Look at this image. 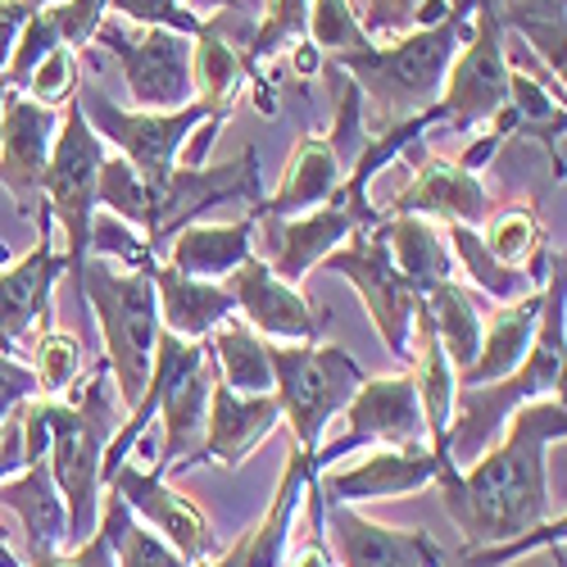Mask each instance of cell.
Returning <instances> with one entry per match:
<instances>
[{"label":"cell","mask_w":567,"mask_h":567,"mask_svg":"<svg viewBox=\"0 0 567 567\" xmlns=\"http://www.w3.org/2000/svg\"><path fill=\"white\" fill-rule=\"evenodd\" d=\"M567 436V409L563 395L532 400L513 409L504 422V436L491 454H482L472 467L436 472V486L445 499V513L463 532V549H486L517 536H532L549 523V482H545V454L554 441Z\"/></svg>","instance_id":"obj_1"},{"label":"cell","mask_w":567,"mask_h":567,"mask_svg":"<svg viewBox=\"0 0 567 567\" xmlns=\"http://www.w3.org/2000/svg\"><path fill=\"white\" fill-rule=\"evenodd\" d=\"M477 6L482 0H454V6L427 28H413L395 41H386V45L372 41L368 51L327 60L363 91L368 136L386 132V127H395V123H404L422 110H432L441 101L445 73L458 55V45L467 41V23H472V10Z\"/></svg>","instance_id":"obj_2"},{"label":"cell","mask_w":567,"mask_h":567,"mask_svg":"<svg viewBox=\"0 0 567 567\" xmlns=\"http://www.w3.org/2000/svg\"><path fill=\"white\" fill-rule=\"evenodd\" d=\"M567 277H563V255L549 259L545 272V300H540V322L527 359L508 377L491 386H458L454 391V413H450V463L454 472L472 467L482 454H491L504 436V422L513 409H523L545 395H563V368H567Z\"/></svg>","instance_id":"obj_3"},{"label":"cell","mask_w":567,"mask_h":567,"mask_svg":"<svg viewBox=\"0 0 567 567\" xmlns=\"http://www.w3.org/2000/svg\"><path fill=\"white\" fill-rule=\"evenodd\" d=\"M69 400H45V427H51V450H45V467H51V482L64 499L69 513V549H78L82 540H91L101 523V463H105V445L118 432V395L110 382L105 359L91 368L86 377L64 391Z\"/></svg>","instance_id":"obj_4"},{"label":"cell","mask_w":567,"mask_h":567,"mask_svg":"<svg viewBox=\"0 0 567 567\" xmlns=\"http://www.w3.org/2000/svg\"><path fill=\"white\" fill-rule=\"evenodd\" d=\"M155 264L146 268H118L110 259L86 255L78 268V300L96 313L101 341H105V368L118 404L132 413L151 377V354L159 337V300H155Z\"/></svg>","instance_id":"obj_5"},{"label":"cell","mask_w":567,"mask_h":567,"mask_svg":"<svg viewBox=\"0 0 567 567\" xmlns=\"http://www.w3.org/2000/svg\"><path fill=\"white\" fill-rule=\"evenodd\" d=\"M268 363H272V395L281 409V422L291 427L296 450L313 463L332 417L346 413L354 400L363 368L341 350V346H281L268 341Z\"/></svg>","instance_id":"obj_6"},{"label":"cell","mask_w":567,"mask_h":567,"mask_svg":"<svg viewBox=\"0 0 567 567\" xmlns=\"http://www.w3.org/2000/svg\"><path fill=\"white\" fill-rule=\"evenodd\" d=\"M214 382H218V368L209 359V346L182 341L159 327L155 354H151V377H146V391H155V400H159L155 413L164 417V450L155 463L159 477H173V472H182L186 463H200Z\"/></svg>","instance_id":"obj_7"},{"label":"cell","mask_w":567,"mask_h":567,"mask_svg":"<svg viewBox=\"0 0 567 567\" xmlns=\"http://www.w3.org/2000/svg\"><path fill=\"white\" fill-rule=\"evenodd\" d=\"M73 101L82 105V114H86L91 127H96V136H101V141H114L118 155L136 168L141 182H146L151 205H155V196L164 192L168 173L177 168V155H182L186 141H192V132H196L205 118L218 114V110H209L205 101H192L186 110H173V114L118 110L96 82H82V78H78ZM218 118H223V114H218Z\"/></svg>","instance_id":"obj_8"},{"label":"cell","mask_w":567,"mask_h":567,"mask_svg":"<svg viewBox=\"0 0 567 567\" xmlns=\"http://www.w3.org/2000/svg\"><path fill=\"white\" fill-rule=\"evenodd\" d=\"M105 164V141L86 123L82 105L69 101L60 114V136L51 151V168L41 182V209L51 223L64 227V268L78 277V268L91 255V218H96V182Z\"/></svg>","instance_id":"obj_9"},{"label":"cell","mask_w":567,"mask_h":567,"mask_svg":"<svg viewBox=\"0 0 567 567\" xmlns=\"http://www.w3.org/2000/svg\"><path fill=\"white\" fill-rule=\"evenodd\" d=\"M96 45L118 60L127 82V105L141 114H173L196 101L192 78V37L168 28H123L101 23Z\"/></svg>","instance_id":"obj_10"},{"label":"cell","mask_w":567,"mask_h":567,"mask_svg":"<svg viewBox=\"0 0 567 567\" xmlns=\"http://www.w3.org/2000/svg\"><path fill=\"white\" fill-rule=\"evenodd\" d=\"M508 101V64H504V23L495 14V0H482L472 10L467 41L458 45V55L445 73L441 86V123L450 132H477L491 123Z\"/></svg>","instance_id":"obj_11"},{"label":"cell","mask_w":567,"mask_h":567,"mask_svg":"<svg viewBox=\"0 0 567 567\" xmlns=\"http://www.w3.org/2000/svg\"><path fill=\"white\" fill-rule=\"evenodd\" d=\"M327 272H341L350 287L359 291L372 327L382 332L386 350L409 363L413 346V313H417V291L400 277V268L391 264V246H386V223H377L368 231H354L346 246H337L332 255L322 259Z\"/></svg>","instance_id":"obj_12"},{"label":"cell","mask_w":567,"mask_h":567,"mask_svg":"<svg viewBox=\"0 0 567 567\" xmlns=\"http://www.w3.org/2000/svg\"><path fill=\"white\" fill-rule=\"evenodd\" d=\"M227 200H246L259 205L264 200V182H259V155L246 146L231 164H177L164 182V192L151 205L146 218V246L159 250L168 246L182 227H192L200 214L227 205Z\"/></svg>","instance_id":"obj_13"},{"label":"cell","mask_w":567,"mask_h":567,"mask_svg":"<svg viewBox=\"0 0 567 567\" xmlns=\"http://www.w3.org/2000/svg\"><path fill=\"white\" fill-rule=\"evenodd\" d=\"M359 445H382V450L427 445V422H422V404H417V386L409 368L395 377H363L354 400L346 404V436L322 441L313 472H327Z\"/></svg>","instance_id":"obj_14"},{"label":"cell","mask_w":567,"mask_h":567,"mask_svg":"<svg viewBox=\"0 0 567 567\" xmlns=\"http://www.w3.org/2000/svg\"><path fill=\"white\" fill-rule=\"evenodd\" d=\"M223 287L236 305V318H246L264 341H281V346H313L332 313L322 305H313L300 287L281 281L259 255H250L236 272L223 277Z\"/></svg>","instance_id":"obj_15"},{"label":"cell","mask_w":567,"mask_h":567,"mask_svg":"<svg viewBox=\"0 0 567 567\" xmlns=\"http://www.w3.org/2000/svg\"><path fill=\"white\" fill-rule=\"evenodd\" d=\"M64 272V250L51 246V214L37 209V246L0 268V337L14 350H32L37 337L55 327V281Z\"/></svg>","instance_id":"obj_16"},{"label":"cell","mask_w":567,"mask_h":567,"mask_svg":"<svg viewBox=\"0 0 567 567\" xmlns=\"http://www.w3.org/2000/svg\"><path fill=\"white\" fill-rule=\"evenodd\" d=\"M60 136V110L28 101L23 91L0 96V186L14 196L23 218L41 209V182L51 168V151Z\"/></svg>","instance_id":"obj_17"},{"label":"cell","mask_w":567,"mask_h":567,"mask_svg":"<svg viewBox=\"0 0 567 567\" xmlns=\"http://www.w3.org/2000/svg\"><path fill=\"white\" fill-rule=\"evenodd\" d=\"M105 491H114L132 513L146 517V523L159 532V540H164L168 549H177L192 567H200V563H209V558L218 554L214 532H209V517H205L192 499H182V495L168 486V477H159L155 467H132V463H123L114 477L105 482Z\"/></svg>","instance_id":"obj_18"},{"label":"cell","mask_w":567,"mask_h":567,"mask_svg":"<svg viewBox=\"0 0 567 567\" xmlns=\"http://www.w3.org/2000/svg\"><path fill=\"white\" fill-rule=\"evenodd\" d=\"M322 540H332L341 567H445V549L427 532L372 523L354 504H322Z\"/></svg>","instance_id":"obj_19"},{"label":"cell","mask_w":567,"mask_h":567,"mask_svg":"<svg viewBox=\"0 0 567 567\" xmlns=\"http://www.w3.org/2000/svg\"><path fill=\"white\" fill-rule=\"evenodd\" d=\"M377 209H382V218L409 214V218H427L445 227H486V218L495 214V200L486 192V182L458 159H427L404 192L391 196V205H377Z\"/></svg>","instance_id":"obj_20"},{"label":"cell","mask_w":567,"mask_h":567,"mask_svg":"<svg viewBox=\"0 0 567 567\" xmlns=\"http://www.w3.org/2000/svg\"><path fill=\"white\" fill-rule=\"evenodd\" d=\"M359 227L354 218L327 200L309 214H296V218H259V231H255V246L264 250L259 259L281 277V281H305L327 255H332L341 241H350Z\"/></svg>","instance_id":"obj_21"},{"label":"cell","mask_w":567,"mask_h":567,"mask_svg":"<svg viewBox=\"0 0 567 567\" xmlns=\"http://www.w3.org/2000/svg\"><path fill=\"white\" fill-rule=\"evenodd\" d=\"M436 482V458L427 445L409 450H372L359 467L346 472H318V499L322 504H363V499H400Z\"/></svg>","instance_id":"obj_22"},{"label":"cell","mask_w":567,"mask_h":567,"mask_svg":"<svg viewBox=\"0 0 567 567\" xmlns=\"http://www.w3.org/2000/svg\"><path fill=\"white\" fill-rule=\"evenodd\" d=\"M318 477L313 463L291 445V458H287V472L277 482V495L268 504V513L259 523L236 540L227 554H214L209 563L200 567H287V545H291V527H296V513L305 504V491L309 482Z\"/></svg>","instance_id":"obj_23"},{"label":"cell","mask_w":567,"mask_h":567,"mask_svg":"<svg viewBox=\"0 0 567 567\" xmlns=\"http://www.w3.org/2000/svg\"><path fill=\"white\" fill-rule=\"evenodd\" d=\"M277 422H281L277 395H236L223 382H214L209 413H205L200 463H218V467L246 463L255 454V445L277 432Z\"/></svg>","instance_id":"obj_24"},{"label":"cell","mask_w":567,"mask_h":567,"mask_svg":"<svg viewBox=\"0 0 567 567\" xmlns=\"http://www.w3.org/2000/svg\"><path fill=\"white\" fill-rule=\"evenodd\" d=\"M255 231H259V214L250 209L236 223H192L182 227L168 241V268H177L182 277H200V281H223L227 272H236L250 255H255Z\"/></svg>","instance_id":"obj_25"},{"label":"cell","mask_w":567,"mask_h":567,"mask_svg":"<svg viewBox=\"0 0 567 567\" xmlns=\"http://www.w3.org/2000/svg\"><path fill=\"white\" fill-rule=\"evenodd\" d=\"M0 508H10L19 523H23V540H28V558H45V554H60L69 549V513L64 499L51 482V467L28 463L23 472L0 482Z\"/></svg>","instance_id":"obj_26"},{"label":"cell","mask_w":567,"mask_h":567,"mask_svg":"<svg viewBox=\"0 0 567 567\" xmlns=\"http://www.w3.org/2000/svg\"><path fill=\"white\" fill-rule=\"evenodd\" d=\"M346 182V168L337 164L327 136H300L296 151L287 159V173H281V186L272 196H264L259 205H250L259 218H296V214H309L318 205H327L337 196V186Z\"/></svg>","instance_id":"obj_27"},{"label":"cell","mask_w":567,"mask_h":567,"mask_svg":"<svg viewBox=\"0 0 567 567\" xmlns=\"http://www.w3.org/2000/svg\"><path fill=\"white\" fill-rule=\"evenodd\" d=\"M155 300H159V327L182 341H209L218 322L236 313L231 296L223 281H200V277H182L164 259H155Z\"/></svg>","instance_id":"obj_28"},{"label":"cell","mask_w":567,"mask_h":567,"mask_svg":"<svg viewBox=\"0 0 567 567\" xmlns=\"http://www.w3.org/2000/svg\"><path fill=\"white\" fill-rule=\"evenodd\" d=\"M540 300H545V287L513 305H499L491 322H482V350L472 359V368L458 377V386H491L527 359L536 322H540Z\"/></svg>","instance_id":"obj_29"},{"label":"cell","mask_w":567,"mask_h":567,"mask_svg":"<svg viewBox=\"0 0 567 567\" xmlns=\"http://www.w3.org/2000/svg\"><path fill=\"white\" fill-rule=\"evenodd\" d=\"M450 259L463 264V277L477 287V296L495 300V305H513L532 291L545 287V272H549V259L554 250H536V259L527 268H504L499 259H491V250L482 246V231L477 227H450Z\"/></svg>","instance_id":"obj_30"},{"label":"cell","mask_w":567,"mask_h":567,"mask_svg":"<svg viewBox=\"0 0 567 567\" xmlns=\"http://www.w3.org/2000/svg\"><path fill=\"white\" fill-rule=\"evenodd\" d=\"M209 359L218 368V382L236 395H272V363L268 341L255 332L246 318H227L209 332Z\"/></svg>","instance_id":"obj_31"},{"label":"cell","mask_w":567,"mask_h":567,"mask_svg":"<svg viewBox=\"0 0 567 567\" xmlns=\"http://www.w3.org/2000/svg\"><path fill=\"white\" fill-rule=\"evenodd\" d=\"M422 309L432 318V332H436L454 377H463L482 350V300L450 277V281H436V287L422 296Z\"/></svg>","instance_id":"obj_32"},{"label":"cell","mask_w":567,"mask_h":567,"mask_svg":"<svg viewBox=\"0 0 567 567\" xmlns=\"http://www.w3.org/2000/svg\"><path fill=\"white\" fill-rule=\"evenodd\" d=\"M386 223V246H391V264L400 268V277L417 291V300L427 296L436 281H450L454 277V259H450V246L441 241L436 223L427 218H382Z\"/></svg>","instance_id":"obj_33"},{"label":"cell","mask_w":567,"mask_h":567,"mask_svg":"<svg viewBox=\"0 0 567 567\" xmlns=\"http://www.w3.org/2000/svg\"><path fill=\"white\" fill-rule=\"evenodd\" d=\"M504 32H513L527 51L563 78V0H495Z\"/></svg>","instance_id":"obj_34"},{"label":"cell","mask_w":567,"mask_h":567,"mask_svg":"<svg viewBox=\"0 0 567 567\" xmlns=\"http://www.w3.org/2000/svg\"><path fill=\"white\" fill-rule=\"evenodd\" d=\"M101 517L114 532V567H192L177 549H168L155 532L141 527L136 513L114 491L101 495Z\"/></svg>","instance_id":"obj_35"},{"label":"cell","mask_w":567,"mask_h":567,"mask_svg":"<svg viewBox=\"0 0 567 567\" xmlns=\"http://www.w3.org/2000/svg\"><path fill=\"white\" fill-rule=\"evenodd\" d=\"M482 246L491 250V259H499L504 268H527L536 259V250H545V223L536 214V205H508L495 209L486 218Z\"/></svg>","instance_id":"obj_36"},{"label":"cell","mask_w":567,"mask_h":567,"mask_svg":"<svg viewBox=\"0 0 567 567\" xmlns=\"http://www.w3.org/2000/svg\"><path fill=\"white\" fill-rule=\"evenodd\" d=\"M305 41L313 45L322 60H341V55H354V51H368V45H372V37L363 32V23H359L350 0H313Z\"/></svg>","instance_id":"obj_37"},{"label":"cell","mask_w":567,"mask_h":567,"mask_svg":"<svg viewBox=\"0 0 567 567\" xmlns=\"http://www.w3.org/2000/svg\"><path fill=\"white\" fill-rule=\"evenodd\" d=\"M309 6L313 0H259V23L250 41V64L264 73L268 60H277L287 45L305 41L309 32Z\"/></svg>","instance_id":"obj_38"},{"label":"cell","mask_w":567,"mask_h":567,"mask_svg":"<svg viewBox=\"0 0 567 567\" xmlns=\"http://www.w3.org/2000/svg\"><path fill=\"white\" fill-rule=\"evenodd\" d=\"M28 363H32V377H37V395L45 400H64V391L82 377V346L73 332H45L37 337V346L28 350Z\"/></svg>","instance_id":"obj_39"},{"label":"cell","mask_w":567,"mask_h":567,"mask_svg":"<svg viewBox=\"0 0 567 567\" xmlns=\"http://www.w3.org/2000/svg\"><path fill=\"white\" fill-rule=\"evenodd\" d=\"M322 73L332 78V86H337V123H332V132H327V146H332V155H337V164L350 173L354 168V159L363 155V146H368V123H363V91L341 73V69H332L322 60Z\"/></svg>","instance_id":"obj_40"},{"label":"cell","mask_w":567,"mask_h":567,"mask_svg":"<svg viewBox=\"0 0 567 567\" xmlns=\"http://www.w3.org/2000/svg\"><path fill=\"white\" fill-rule=\"evenodd\" d=\"M96 205H105L114 218H123L127 227L146 231V218H151V192L146 182L136 177V168L123 159V155H105L101 164V182H96Z\"/></svg>","instance_id":"obj_41"},{"label":"cell","mask_w":567,"mask_h":567,"mask_svg":"<svg viewBox=\"0 0 567 567\" xmlns=\"http://www.w3.org/2000/svg\"><path fill=\"white\" fill-rule=\"evenodd\" d=\"M454 6V0H368V10H363V32L377 41V37H404L413 28H427L436 23L445 10Z\"/></svg>","instance_id":"obj_42"},{"label":"cell","mask_w":567,"mask_h":567,"mask_svg":"<svg viewBox=\"0 0 567 567\" xmlns=\"http://www.w3.org/2000/svg\"><path fill=\"white\" fill-rule=\"evenodd\" d=\"M91 255L110 259L118 268H146V264H155V250L146 246V236H141L136 227H127L123 218H114V214L91 218Z\"/></svg>","instance_id":"obj_43"},{"label":"cell","mask_w":567,"mask_h":567,"mask_svg":"<svg viewBox=\"0 0 567 567\" xmlns=\"http://www.w3.org/2000/svg\"><path fill=\"white\" fill-rule=\"evenodd\" d=\"M110 14H118L127 28H168L192 41L205 28V19L196 10H186L182 0H110Z\"/></svg>","instance_id":"obj_44"},{"label":"cell","mask_w":567,"mask_h":567,"mask_svg":"<svg viewBox=\"0 0 567 567\" xmlns=\"http://www.w3.org/2000/svg\"><path fill=\"white\" fill-rule=\"evenodd\" d=\"M73 91H78V60H73V51L45 55V60L28 73V82H23V96L37 101V105H51V110L69 105Z\"/></svg>","instance_id":"obj_45"},{"label":"cell","mask_w":567,"mask_h":567,"mask_svg":"<svg viewBox=\"0 0 567 567\" xmlns=\"http://www.w3.org/2000/svg\"><path fill=\"white\" fill-rule=\"evenodd\" d=\"M105 14H110V0H60V6H51L64 51H86V45L96 41Z\"/></svg>","instance_id":"obj_46"},{"label":"cell","mask_w":567,"mask_h":567,"mask_svg":"<svg viewBox=\"0 0 567 567\" xmlns=\"http://www.w3.org/2000/svg\"><path fill=\"white\" fill-rule=\"evenodd\" d=\"M563 513H558V523L549 517L545 527H536L532 536H517V540H504V545H486V549H463V563L467 567H504L508 558H517V554H532V549H554L558 540H563Z\"/></svg>","instance_id":"obj_47"},{"label":"cell","mask_w":567,"mask_h":567,"mask_svg":"<svg viewBox=\"0 0 567 567\" xmlns=\"http://www.w3.org/2000/svg\"><path fill=\"white\" fill-rule=\"evenodd\" d=\"M32 395H37L32 363L19 354H0V427H6V422L19 413V404Z\"/></svg>","instance_id":"obj_48"},{"label":"cell","mask_w":567,"mask_h":567,"mask_svg":"<svg viewBox=\"0 0 567 567\" xmlns=\"http://www.w3.org/2000/svg\"><path fill=\"white\" fill-rule=\"evenodd\" d=\"M305 513H309V545L287 563V567H332V554H327V540H322V499H318V482H309V491H305V504H300Z\"/></svg>","instance_id":"obj_49"},{"label":"cell","mask_w":567,"mask_h":567,"mask_svg":"<svg viewBox=\"0 0 567 567\" xmlns=\"http://www.w3.org/2000/svg\"><path fill=\"white\" fill-rule=\"evenodd\" d=\"M19 6H23L28 14H37V10H51V6H60V0H19Z\"/></svg>","instance_id":"obj_50"},{"label":"cell","mask_w":567,"mask_h":567,"mask_svg":"<svg viewBox=\"0 0 567 567\" xmlns=\"http://www.w3.org/2000/svg\"><path fill=\"white\" fill-rule=\"evenodd\" d=\"M0 567H23V563L14 558V549H10L6 540H0Z\"/></svg>","instance_id":"obj_51"},{"label":"cell","mask_w":567,"mask_h":567,"mask_svg":"<svg viewBox=\"0 0 567 567\" xmlns=\"http://www.w3.org/2000/svg\"><path fill=\"white\" fill-rule=\"evenodd\" d=\"M0 354H19V350H14V346H10L6 337H0ZM19 359H23V354H19Z\"/></svg>","instance_id":"obj_52"},{"label":"cell","mask_w":567,"mask_h":567,"mask_svg":"<svg viewBox=\"0 0 567 567\" xmlns=\"http://www.w3.org/2000/svg\"><path fill=\"white\" fill-rule=\"evenodd\" d=\"M10 264V246H0V268H6Z\"/></svg>","instance_id":"obj_53"}]
</instances>
